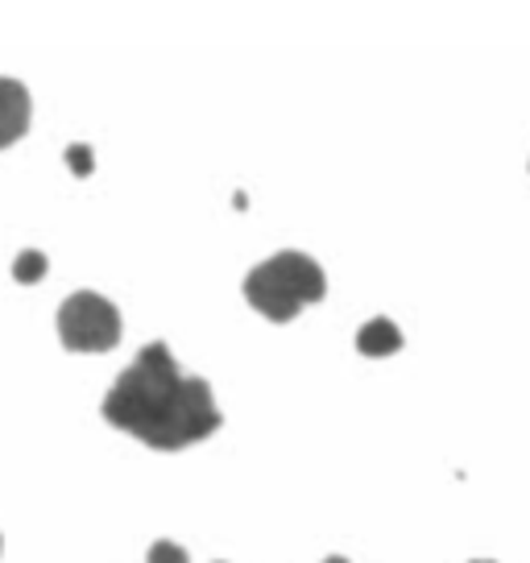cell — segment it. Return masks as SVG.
I'll use <instances>...</instances> for the list:
<instances>
[{"label": "cell", "instance_id": "6da1fadb", "mask_svg": "<svg viewBox=\"0 0 530 563\" xmlns=\"http://www.w3.org/2000/svg\"><path fill=\"white\" fill-rule=\"evenodd\" d=\"M100 415L154 452H183L224 427L212 386L178 369L162 340L145 344L133 365L121 369L117 386L100 402Z\"/></svg>", "mask_w": 530, "mask_h": 563}, {"label": "cell", "instance_id": "7a4b0ae2", "mask_svg": "<svg viewBox=\"0 0 530 563\" xmlns=\"http://www.w3.org/2000/svg\"><path fill=\"white\" fill-rule=\"evenodd\" d=\"M328 295V278L316 257H307L299 249H283L269 262L253 265L245 278V299L257 316L274 319V323H290L302 307L323 302Z\"/></svg>", "mask_w": 530, "mask_h": 563}, {"label": "cell", "instance_id": "3957f363", "mask_svg": "<svg viewBox=\"0 0 530 563\" xmlns=\"http://www.w3.org/2000/svg\"><path fill=\"white\" fill-rule=\"evenodd\" d=\"M58 340L67 352H112L121 344V311L96 290H75L58 307Z\"/></svg>", "mask_w": 530, "mask_h": 563}, {"label": "cell", "instance_id": "277c9868", "mask_svg": "<svg viewBox=\"0 0 530 563\" xmlns=\"http://www.w3.org/2000/svg\"><path fill=\"white\" fill-rule=\"evenodd\" d=\"M30 121H34V100H30V88H25L21 79L0 75V150L18 145V141L30 133Z\"/></svg>", "mask_w": 530, "mask_h": 563}, {"label": "cell", "instance_id": "5b68a950", "mask_svg": "<svg viewBox=\"0 0 530 563\" xmlns=\"http://www.w3.org/2000/svg\"><path fill=\"white\" fill-rule=\"evenodd\" d=\"M402 349V332L394 319H369L361 332H356V352L361 356H389V352Z\"/></svg>", "mask_w": 530, "mask_h": 563}, {"label": "cell", "instance_id": "8992f818", "mask_svg": "<svg viewBox=\"0 0 530 563\" xmlns=\"http://www.w3.org/2000/svg\"><path fill=\"white\" fill-rule=\"evenodd\" d=\"M13 274H18V282L46 278V253H34V249H25L18 262H13Z\"/></svg>", "mask_w": 530, "mask_h": 563}, {"label": "cell", "instance_id": "52a82bcc", "mask_svg": "<svg viewBox=\"0 0 530 563\" xmlns=\"http://www.w3.org/2000/svg\"><path fill=\"white\" fill-rule=\"evenodd\" d=\"M145 563H191V560H187V551H183L178 543H170V539H158V543L150 547Z\"/></svg>", "mask_w": 530, "mask_h": 563}, {"label": "cell", "instance_id": "ba28073f", "mask_svg": "<svg viewBox=\"0 0 530 563\" xmlns=\"http://www.w3.org/2000/svg\"><path fill=\"white\" fill-rule=\"evenodd\" d=\"M71 162L79 166V175H88V150H71Z\"/></svg>", "mask_w": 530, "mask_h": 563}, {"label": "cell", "instance_id": "9c48e42d", "mask_svg": "<svg viewBox=\"0 0 530 563\" xmlns=\"http://www.w3.org/2000/svg\"><path fill=\"white\" fill-rule=\"evenodd\" d=\"M323 563H349V560H344V555H328Z\"/></svg>", "mask_w": 530, "mask_h": 563}, {"label": "cell", "instance_id": "30bf717a", "mask_svg": "<svg viewBox=\"0 0 530 563\" xmlns=\"http://www.w3.org/2000/svg\"><path fill=\"white\" fill-rule=\"evenodd\" d=\"M473 563H494V560H473Z\"/></svg>", "mask_w": 530, "mask_h": 563}, {"label": "cell", "instance_id": "8fae6325", "mask_svg": "<svg viewBox=\"0 0 530 563\" xmlns=\"http://www.w3.org/2000/svg\"><path fill=\"white\" fill-rule=\"evenodd\" d=\"M216 563H224V560H216Z\"/></svg>", "mask_w": 530, "mask_h": 563}]
</instances>
